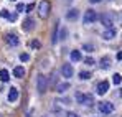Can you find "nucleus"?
Listing matches in <instances>:
<instances>
[{"mask_svg": "<svg viewBox=\"0 0 122 117\" xmlns=\"http://www.w3.org/2000/svg\"><path fill=\"white\" fill-rule=\"evenodd\" d=\"M66 33H68V31L63 28V30H61V36H60V38H61V40H64V38H66Z\"/></svg>", "mask_w": 122, "mask_h": 117, "instance_id": "30", "label": "nucleus"}, {"mask_svg": "<svg viewBox=\"0 0 122 117\" xmlns=\"http://www.w3.org/2000/svg\"><path fill=\"white\" fill-rule=\"evenodd\" d=\"M58 28H60V25H58V21H56V26H55V31H53V43H56L58 41Z\"/></svg>", "mask_w": 122, "mask_h": 117, "instance_id": "22", "label": "nucleus"}, {"mask_svg": "<svg viewBox=\"0 0 122 117\" xmlns=\"http://www.w3.org/2000/svg\"><path fill=\"white\" fill-rule=\"evenodd\" d=\"M33 28H35V21L30 18V17H28V18H25V21H23V30H25V31H28V30H33Z\"/></svg>", "mask_w": 122, "mask_h": 117, "instance_id": "11", "label": "nucleus"}, {"mask_svg": "<svg viewBox=\"0 0 122 117\" xmlns=\"http://www.w3.org/2000/svg\"><path fill=\"white\" fill-rule=\"evenodd\" d=\"M5 41H7L8 46H17V45L20 43V40H18V36H17L15 33H8V35L5 36Z\"/></svg>", "mask_w": 122, "mask_h": 117, "instance_id": "8", "label": "nucleus"}, {"mask_svg": "<svg viewBox=\"0 0 122 117\" xmlns=\"http://www.w3.org/2000/svg\"><path fill=\"white\" fill-rule=\"evenodd\" d=\"M18 97H20V91L17 87H10V91H8V101L10 102H15Z\"/></svg>", "mask_w": 122, "mask_h": 117, "instance_id": "9", "label": "nucleus"}, {"mask_svg": "<svg viewBox=\"0 0 122 117\" xmlns=\"http://www.w3.org/2000/svg\"><path fill=\"white\" fill-rule=\"evenodd\" d=\"M107 91H109V81H101V82L96 86V92H97L99 96H104Z\"/></svg>", "mask_w": 122, "mask_h": 117, "instance_id": "6", "label": "nucleus"}, {"mask_svg": "<svg viewBox=\"0 0 122 117\" xmlns=\"http://www.w3.org/2000/svg\"><path fill=\"white\" fill-rule=\"evenodd\" d=\"M82 56L81 53H79V50H73L71 51V61H74V63H78V61H81Z\"/></svg>", "mask_w": 122, "mask_h": 117, "instance_id": "16", "label": "nucleus"}, {"mask_svg": "<svg viewBox=\"0 0 122 117\" xmlns=\"http://www.w3.org/2000/svg\"><path fill=\"white\" fill-rule=\"evenodd\" d=\"M101 68H102V69L111 68V58H109V56H102V58H101Z\"/></svg>", "mask_w": 122, "mask_h": 117, "instance_id": "17", "label": "nucleus"}, {"mask_svg": "<svg viewBox=\"0 0 122 117\" xmlns=\"http://www.w3.org/2000/svg\"><path fill=\"white\" fill-rule=\"evenodd\" d=\"M28 46H30V48H31V50H40V41H38V40H31V41H30V43H28Z\"/></svg>", "mask_w": 122, "mask_h": 117, "instance_id": "20", "label": "nucleus"}, {"mask_svg": "<svg viewBox=\"0 0 122 117\" xmlns=\"http://www.w3.org/2000/svg\"><path fill=\"white\" fill-rule=\"evenodd\" d=\"M0 17H3V18H10V13H8V10H2V12H0Z\"/></svg>", "mask_w": 122, "mask_h": 117, "instance_id": "25", "label": "nucleus"}, {"mask_svg": "<svg viewBox=\"0 0 122 117\" xmlns=\"http://www.w3.org/2000/svg\"><path fill=\"white\" fill-rule=\"evenodd\" d=\"M13 76H15V78H23V76H25V68H23V66H15Z\"/></svg>", "mask_w": 122, "mask_h": 117, "instance_id": "15", "label": "nucleus"}, {"mask_svg": "<svg viewBox=\"0 0 122 117\" xmlns=\"http://www.w3.org/2000/svg\"><path fill=\"white\" fill-rule=\"evenodd\" d=\"M0 117H3V116H0Z\"/></svg>", "mask_w": 122, "mask_h": 117, "instance_id": "36", "label": "nucleus"}, {"mask_svg": "<svg viewBox=\"0 0 122 117\" xmlns=\"http://www.w3.org/2000/svg\"><path fill=\"white\" fill-rule=\"evenodd\" d=\"M97 107H99V111H101L102 114H111V112H114V106H112L111 102H107V101H101V102L97 104Z\"/></svg>", "mask_w": 122, "mask_h": 117, "instance_id": "3", "label": "nucleus"}, {"mask_svg": "<svg viewBox=\"0 0 122 117\" xmlns=\"http://www.w3.org/2000/svg\"><path fill=\"white\" fill-rule=\"evenodd\" d=\"M117 59H119V61H122V51H119V53H117Z\"/></svg>", "mask_w": 122, "mask_h": 117, "instance_id": "32", "label": "nucleus"}, {"mask_svg": "<svg viewBox=\"0 0 122 117\" xmlns=\"http://www.w3.org/2000/svg\"><path fill=\"white\" fill-rule=\"evenodd\" d=\"M84 63H86V64H89V66H91V64H94V63H96V61H94V59H92V58H86V59H84Z\"/></svg>", "mask_w": 122, "mask_h": 117, "instance_id": "27", "label": "nucleus"}, {"mask_svg": "<svg viewBox=\"0 0 122 117\" xmlns=\"http://www.w3.org/2000/svg\"><path fill=\"white\" fill-rule=\"evenodd\" d=\"M121 97H122V89H121Z\"/></svg>", "mask_w": 122, "mask_h": 117, "instance_id": "34", "label": "nucleus"}, {"mask_svg": "<svg viewBox=\"0 0 122 117\" xmlns=\"http://www.w3.org/2000/svg\"><path fill=\"white\" fill-rule=\"evenodd\" d=\"M0 79H2L3 82H8V81H10V73H8L7 69H2V71H0Z\"/></svg>", "mask_w": 122, "mask_h": 117, "instance_id": "18", "label": "nucleus"}, {"mask_svg": "<svg viewBox=\"0 0 122 117\" xmlns=\"http://www.w3.org/2000/svg\"><path fill=\"white\" fill-rule=\"evenodd\" d=\"M101 21L104 26H107V28H112V17H109L107 13H104V15H101Z\"/></svg>", "mask_w": 122, "mask_h": 117, "instance_id": "10", "label": "nucleus"}, {"mask_svg": "<svg viewBox=\"0 0 122 117\" xmlns=\"http://www.w3.org/2000/svg\"><path fill=\"white\" fill-rule=\"evenodd\" d=\"M50 12H51V3H50V0H41L40 3H38V15H40V18H48L50 17Z\"/></svg>", "mask_w": 122, "mask_h": 117, "instance_id": "1", "label": "nucleus"}, {"mask_svg": "<svg viewBox=\"0 0 122 117\" xmlns=\"http://www.w3.org/2000/svg\"><path fill=\"white\" fill-rule=\"evenodd\" d=\"M96 18H97V15H96L94 10H86L84 17H82V21L84 23H92V21H96Z\"/></svg>", "mask_w": 122, "mask_h": 117, "instance_id": "5", "label": "nucleus"}, {"mask_svg": "<svg viewBox=\"0 0 122 117\" xmlns=\"http://www.w3.org/2000/svg\"><path fill=\"white\" fill-rule=\"evenodd\" d=\"M56 92H60V94H63V92H66L68 89H69V82H61V84H58L56 87Z\"/></svg>", "mask_w": 122, "mask_h": 117, "instance_id": "14", "label": "nucleus"}, {"mask_svg": "<svg viewBox=\"0 0 122 117\" xmlns=\"http://www.w3.org/2000/svg\"><path fill=\"white\" fill-rule=\"evenodd\" d=\"M51 76H53V78H51V86L56 87V86H58V76H56V73H53Z\"/></svg>", "mask_w": 122, "mask_h": 117, "instance_id": "24", "label": "nucleus"}, {"mask_svg": "<svg viewBox=\"0 0 122 117\" xmlns=\"http://www.w3.org/2000/svg\"><path fill=\"white\" fill-rule=\"evenodd\" d=\"M66 117H79V116H78L76 112H68V114H66Z\"/></svg>", "mask_w": 122, "mask_h": 117, "instance_id": "31", "label": "nucleus"}, {"mask_svg": "<svg viewBox=\"0 0 122 117\" xmlns=\"http://www.w3.org/2000/svg\"><path fill=\"white\" fill-rule=\"evenodd\" d=\"M112 82H114V84H121L122 82V76L119 74V73H116V74L112 76Z\"/></svg>", "mask_w": 122, "mask_h": 117, "instance_id": "21", "label": "nucleus"}, {"mask_svg": "<svg viewBox=\"0 0 122 117\" xmlns=\"http://www.w3.org/2000/svg\"><path fill=\"white\" fill-rule=\"evenodd\" d=\"M76 101L79 104H84V106H92L94 102V97L91 94H82V92H76Z\"/></svg>", "mask_w": 122, "mask_h": 117, "instance_id": "2", "label": "nucleus"}, {"mask_svg": "<svg viewBox=\"0 0 122 117\" xmlns=\"http://www.w3.org/2000/svg\"><path fill=\"white\" fill-rule=\"evenodd\" d=\"M36 87H38V92H45L48 89V81H46V76L40 74L38 79H36Z\"/></svg>", "mask_w": 122, "mask_h": 117, "instance_id": "4", "label": "nucleus"}, {"mask_svg": "<svg viewBox=\"0 0 122 117\" xmlns=\"http://www.w3.org/2000/svg\"><path fill=\"white\" fill-rule=\"evenodd\" d=\"M61 74L64 76V78H71L73 74H74V69H73V66L69 64V63H66V64H63V68H61Z\"/></svg>", "mask_w": 122, "mask_h": 117, "instance_id": "7", "label": "nucleus"}, {"mask_svg": "<svg viewBox=\"0 0 122 117\" xmlns=\"http://www.w3.org/2000/svg\"><path fill=\"white\" fill-rule=\"evenodd\" d=\"M25 8H26V7H25L23 3H18V5H17V10H18V12H25Z\"/></svg>", "mask_w": 122, "mask_h": 117, "instance_id": "28", "label": "nucleus"}, {"mask_svg": "<svg viewBox=\"0 0 122 117\" xmlns=\"http://www.w3.org/2000/svg\"><path fill=\"white\" fill-rule=\"evenodd\" d=\"M102 36H104V40H112L114 36H116V30H114V26H112V28H107V30L104 31Z\"/></svg>", "mask_w": 122, "mask_h": 117, "instance_id": "12", "label": "nucleus"}, {"mask_svg": "<svg viewBox=\"0 0 122 117\" xmlns=\"http://www.w3.org/2000/svg\"><path fill=\"white\" fill-rule=\"evenodd\" d=\"M33 7H35L33 3H28V5H26V8H25V12H28V13H30V12L33 10Z\"/></svg>", "mask_w": 122, "mask_h": 117, "instance_id": "29", "label": "nucleus"}, {"mask_svg": "<svg viewBox=\"0 0 122 117\" xmlns=\"http://www.w3.org/2000/svg\"><path fill=\"white\" fill-rule=\"evenodd\" d=\"M78 17H79V12H78L76 8H71V10L66 13V18L68 20H78Z\"/></svg>", "mask_w": 122, "mask_h": 117, "instance_id": "13", "label": "nucleus"}, {"mask_svg": "<svg viewBox=\"0 0 122 117\" xmlns=\"http://www.w3.org/2000/svg\"><path fill=\"white\" fill-rule=\"evenodd\" d=\"M82 50L87 51V53H92V51H94V46H92V45H82Z\"/></svg>", "mask_w": 122, "mask_h": 117, "instance_id": "23", "label": "nucleus"}, {"mask_svg": "<svg viewBox=\"0 0 122 117\" xmlns=\"http://www.w3.org/2000/svg\"><path fill=\"white\" fill-rule=\"evenodd\" d=\"M12 2H15V0H12Z\"/></svg>", "mask_w": 122, "mask_h": 117, "instance_id": "35", "label": "nucleus"}, {"mask_svg": "<svg viewBox=\"0 0 122 117\" xmlns=\"http://www.w3.org/2000/svg\"><path fill=\"white\" fill-rule=\"evenodd\" d=\"M92 78V73H89V71H81L79 73V79H84V81H87V79H91Z\"/></svg>", "mask_w": 122, "mask_h": 117, "instance_id": "19", "label": "nucleus"}, {"mask_svg": "<svg viewBox=\"0 0 122 117\" xmlns=\"http://www.w3.org/2000/svg\"><path fill=\"white\" fill-rule=\"evenodd\" d=\"M91 3H99V2H102V0H89Z\"/></svg>", "mask_w": 122, "mask_h": 117, "instance_id": "33", "label": "nucleus"}, {"mask_svg": "<svg viewBox=\"0 0 122 117\" xmlns=\"http://www.w3.org/2000/svg\"><path fill=\"white\" fill-rule=\"evenodd\" d=\"M20 59H21V61H28V59H30V56H28L26 53H21V55H20Z\"/></svg>", "mask_w": 122, "mask_h": 117, "instance_id": "26", "label": "nucleus"}]
</instances>
